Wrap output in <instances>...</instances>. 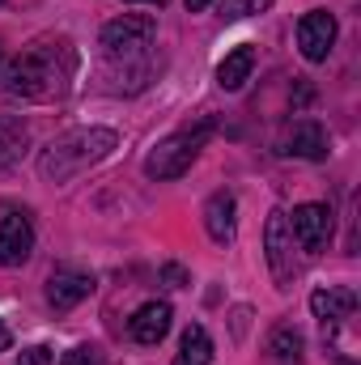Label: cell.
I'll return each instance as SVG.
<instances>
[{"mask_svg":"<svg viewBox=\"0 0 361 365\" xmlns=\"http://www.w3.org/2000/svg\"><path fill=\"white\" fill-rule=\"evenodd\" d=\"M77 77V51L68 38H43L30 51H21L9 73H4V93L26 98V102H56L73 90Z\"/></svg>","mask_w":361,"mask_h":365,"instance_id":"1","label":"cell"},{"mask_svg":"<svg viewBox=\"0 0 361 365\" xmlns=\"http://www.w3.org/2000/svg\"><path fill=\"white\" fill-rule=\"evenodd\" d=\"M111 149H115V132L111 128H77V132H64L60 140H51L43 149L39 175L47 182H68L73 175L98 166Z\"/></svg>","mask_w":361,"mask_h":365,"instance_id":"2","label":"cell"},{"mask_svg":"<svg viewBox=\"0 0 361 365\" xmlns=\"http://www.w3.org/2000/svg\"><path fill=\"white\" fill-rule=\"evenodd\" d=\"M213 132H217V119H200L195 128H183L175 136L158 140L149 149V158H145V175L149 179H179V175H187Z\"/></svg>","mask_w":361,"mask_h":365,"instance_id":"3","label":"cell"},{"mask_svg":"<svg viewBox=\"0 0 361 365\" xmlns=\"http://www.w3.org/2000/svg\"><path fill=\"white\" fill-rule=\"evenodd\" d=\"M158 34V21L149 13H123L102 26V51L106 60H136Z\"/></svg>","mask_w":361,"mask_h":365,"instance_id":"4","label":"cell"},{"mask_svg":"<svg viewBox=\"0 0 361 365\" xmlns=\"http://www.w3.org/2000/svg\"><path fill=\"white\" fill-rule=\"evenodd\" d=\"M332 208L327 204H298L293 217H289V234L298 238V247L306 255H319L327 242H332Z\"/></svg>","mask_w":361,"mask_h":365,"instance_id":"5","label":"cell"},{"mask_svg":"<svg viewBox=\"0 0 361 365\" xmlns=\"http://www.w3.org/2000/svg\"><path fill=\"white\" fill-rule=\"evenodd\" d=\"M298 47L310 64H323L336 47V17L327 9H310L302 21H298Z\"/></svg>","mask_w":361,"mask_h":365,"instance_id":"6","label":"cell"},{"mask_svg":"<svg viewBox=\"0 0 361 365\" xmlns=\"http://www.w3.org/2000/svg\"><path fill=\"white\" fill-rule=\"evenodd\" d=\"M280 153H293V158H306V162H323V158L332 153V136H327L323 123H315V119H298V123L285 128V136H280Z\"/></svg>","mask_w":361,"mask_h":365,"instance_id":"7","label":"cell"},{"mask_svg":"<svg viewBox=\"0 0 361 365\" xmlns=\"http://www.w3.org/2000/svg\"><path fill=\"white\" fill-rule=\"evenodd\" d=\"M34 251V225L26 212H9L0 221V264L4 268H21Z\"/></svg>","mask_w":361,"mask_h":365,"instance_id":"8","label":"cell"},{"mask_svg":"<svg viewBox=\"0 0 361 365\" xmlns=\"http://www.w3.org/2000/svg\"><path fill=\"white\" fill-rule=\"evenodd\" d=\"M264 247H268V264L272 276L280 280V289L293 280V234H289V217L285 212H272L268 217V230H264Z\"/></svg>","mask_w":361,"mask_h":365,"instance_id":"9","label":"cell"},{"mask_svg":"<svg viewBox=\"0 0 361 365\" xmlns=\"http://www.w3.org/2000/svg\"><path fill=\"white\" fill-rule=\"evenodd\" d=\"M171 319H175V310H171L166 302H145V306L128 319V331H132L136 344L153 349V344H162V336L171 331Z\"/></svg>","mask_w":361,"mask_h":365,"instance_id":"10","label":"cell"},{"mask_svg":"<svg viewBox=\"0 0 361 365\" xmlns=\"http://www.w3.org/2000/svg\"><path fill=\"white\" fill-rule=\"evenodd\" d=\"M93 293V276L90 272H77V268H56L51 280H47V302L56 310H73L77 302H86Z\"/></svg>","mask_w":361,"mask_h":365,"instance_id":"11","label":"cell"},{"mask_svg":"<svg viewBox=\"0 0 361 365\" xmlns=\"http://www.w3.org/2000/svg\"><path fill=\"white\" fill-rule=\"evenodd\" d=\"M234 212H238V204H234V195L230 191H213L208 195V204H204V230H208V238L213 242H234Z\"/></svg>","mask_w":361,"mask_h":365,"instance_id":"12","label":"cell"},{"mask_svg":"<svg viewBox=\"0 0 361 365\" xmlns=\"http://www.w3.org/2000/svg\"><path fill=\"white\" fill-rule=\"evenodd\" d=\"M310 310H315V319H323V323H340V319H349L353 310H357V293L353 289H315L310 293Z\"/></svg>","mask_w":361,"mask_h":365,"instance_id":"13","label":"cell"},{"mask_svg":"<svg viewBox=\"0 0 361 365\" xmlns=\"http://www.w3.org/2000/svg\"><path fill=\"white\" fill-rule=\"evenodd\" d=\"M26 145H30L26 123H21V119H13V115H0V170L17 166V162L26 158Z\"/></svg>","mask_w":361,"mask_h":365,"instance_id":"14","label":"cell"},{"mask_svg":"<svg viewBox=\"0 0 361 365\" xmlns=\"http://www.w3.org/2000/svg\"><path fill=\"white\" fill-rule=\"evenodd\" d=\"M255 68V47H234L221 64H217V86L221 90H243V81Z\"/></svg>","mask_w":361,"mask_h":365,"instance_id":"15","label":"cell"},{"mask_svg":"<svg viewBox=\"0 0 361 365\" xmlns=\"http://www.w3.org/2000/svg\"><path fill=\"white\" fill-rule=\"evenodd\" d=\"M171 365H213V340H208V331H204L200 323H191V327L183 331L179 353H175Z\"/></svg>","mask_w":361,"mask_h":365,"instance_id":"16","label":"cell"},{"mask_svg":"<svg viewBox=\"0 0 361 365\" xmlns=\"http://www.w3.org/2000/svg\"><path fill=\"white\" fill-rule=\"evenodd\" d=\"M268 353L276 357V361H298V353H302V336H298L293 327H276V331H272Z\"/></svg>","mask_w":361,"mask_h":365,"instance_id":"17","label":"cell"},{"mask_svg":"<svg viewBox=\"0 0 361 365\" xmlns=\"http://www.w3.org/2000/svg\"><path fill=\"white\" fill-rule=\"evenodd\" d=\"M272 0H221V17L225 21H238V17H255V13H264Z\"/></svg>","mask_w":361,"mask_h":365,"instance_id":"18","label":"cell"},{"mask_svg":"<svg viewBox=\"0 0 361 365\" xmlns=\"http://www.w3.org/2000/svg\"><path fill=\"white\" fill-rule=\"evenodd\" d=\"M162 280H166L171 289H187V284H191V276H187L183 264H166V268H162Z\"/></svg>","mask_w":361,"mask_h":365,"instance_id":"19","label":"cell"},{"mask_svg":"<svg viewBox=\"0 0 361 365\" xmlns=\"http://www.w3.org/2000/svg\"><path fill=\"white\" fill-rule=\"evenodd\" d=\"M17 365H51V349H43V344H34V349H26Z\"/></svg>","mask_w":361,"mask_h":365,"instance_id":"20","label":"cell"},{"mask_svg":"<svg viewBox=\"0 0 361 365\" xmlns=\"http://www.w3.org/2000/svg\"><path fill=\"white\" fill-rule=\"evenodd\" d=\"M60 365H98V357H93V349H73V353H64Z\"/></svg>","mask_w":361,"mask_h":365,"instance_id":"21","label":"cell"},{"mask_svg":"<svg viewBox=\"0 0 361 365\" xmlns=\"http://www.w3.org/2000/svg\"><path fill=\"white\" fill-rule=\"evenodd\" d=\"M9 344H13V336H9V327H4V319H0V353H4Z\"/></svg>","mask_w":361,"mask_h":365,"instance_id":"22","label":"cell"},{"mask_svg":"<svg viewBox=\"0 0 361 365\" xmlns=\"http://www.w3.org/2000/svg\"><path fill=\"white\" fill-rule=\"evenodd\" d=\"M183 4H187V13H200V9H208L213 0H183Z\"/></svg>","mask_w":361,"mask_h":365,"instance_id":"23","label":"cell"},{"mask_svg":"<svg viewBox=\"0 0 361 365\" xmlns=\"http://www.w3.org/2000/svg\"><path fill=\"white\" fill-rule=\"evenodd\" d=\"M128 4H132V0H128ZM149 4H158V9H162V4H166V0H149Z\"/></svg>","mask_w":361,"mask_h":365,"instance_id":"24","label":"cell"}]
</instances>
